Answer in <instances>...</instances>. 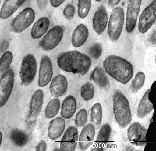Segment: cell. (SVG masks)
<instances>
[{"mask_svg":"<svg viewBox=\"0 0 156 151\" xmlns=\"http://www.w3.org/2000/svg\"><path fill=\"white\" fill-rule=\"evenodd\" d=\"M37 70V63L34 56L28 54L23 58L20 69V76L23 85L27 86L34 80Z\"/></svg>","mask_w":156,"mask_h":151,"instance_id":"obj_5","label":"cell"},{"mask_svg":"<svg viewBox=\"0 0 156 151\" xmlns=\"http://www.w3.org/2000/svg\"><path fill=\"white\" fill-rule=\"evenodd\" d=\"M44 99V94L41 89L37 90L32 95L30 102L26 122L28 125L34 123L41 110Z\"/></svg>","mask_w":156,"mask_h":151,"instance_id":"obj_9","label":"cell"},{"mask_svg":"<svg viewBox=\"0 0 156 151\" xmlns=\"http://www.w3.org/2000/svg\"><path fill=\"white\" fill-rule=\"evenodd\" d=\"M89 35L87 27L84 24L78 25L74 29L71 38V43L75 47H79L86 41Z\"/></svg>","mask_w":156,"mask_h":151,"instance_id":"obj_19","label":"cell"},{"mask_svg":"<svg viewBox=\"0 0 156 151\" xmlns=\"http://www.w3.org/2000/svg\"><path fill=\"white\" fill-rule=\"evenodd\" d=\"M78 130L74 126H69L65 132L61 140L60 148L61 151H74L78 143Z\"/></svg>","mask_w":156,"mask_h":151,"instance_id":"obj_12","label":"cell"},{"mask_svg":"<svg viewBox=\"0 0 156 151\" xmlns=\"http://www.w3.org/2000/svg\"><path fill=\"white\" fill-rule=\"evenodd\" d=\"M50 24V20L47 17H42L38 19L32 28L31 32L32 37L34 39L41 37L47 31Z\"/></svg>","mask_w":156,"mask_h":151,"instance_id":"obj_23","label":"cell"},{"mask_svg":"<svg viewBox=\"0 0 156 151\" xmlns=\"http://www.w3.org/2000/svg\"><path fill=\"white\" fill-rule=\"evenodd\" d=\"M65 127V121L62 117H58L50 122L48 129V135L52 140L58 139L64 132Z\"/></svg>","mask_w":156,"mask_h":151,"instance_id":"obj_18","label":"cell"},{"mask_svg":"<svg viewBox=\"0 0 156 151\" xmlns=\"http://www.w3.org/2000/svg\"><path fill=\"white\" fill-rule=\"evenodd\" d=\"M68 86V81L66 77L62 74H59L51 81L50 86V93L54 97L62 96L66 93Z\"/></svg>","mask_w":156,"mask_h":151,"instance_id":"obj_16","label":"cell"},{"mask_svg":"<svg viewBox=\"0 0 156 151\" xmlns=\"http://www.w3.org/2000/svg\"><path fill=\"white\" fill-rule=\"evenodd\" d=\"M13 55L9 51L5 52L0 59V73H4L9 69L13 60Z\"/></svg>","mask_w":156,"mask_h":151,"instance_id":"obj_30","label":"cell"},{"mask_svg":"<svg viewBox=\"0 0 156 151\" xmlns=\"http://www.w3.org/2000/svg\"><path fill=\"white\" fill-rule=\"evenodd\" d=\"M112 109L115 120L122 128L131 123L132 114L129 101L120 90H115L112 96Z\"/></svg>","mask_w":156,"mask_h":151,"instance_id":"obj_3","label":"cell"},{"mask_svg":"<svg viewBox=\"0 0 156 151\" xmlns=\"http://www.w3.org/2000/svg\"><path fill=\"white\" fill-rule=\"evenodd\" d=\"M95 91L94 85L88 82L83 85L80 89V95L83 100L89 101L94 97Z\"/></svg>","mask_w":156,"mask_h":151,"instance_id":"obj_29","label":"cell"},{"mask_svg":"<svg viewBox=\"0 0 156 151\" xmlns=\"http://www.w3.org/2000/svg\"><path fill=\"white\" fill-rule=\"evenodd\" d=\"M9 42L5 40L1 43L0 45V50L2 52L5 51L9 46Z\"/></svg>","mask_w":156,"mask_h":151,"instance_id":"obj_38","label":"cell"},{"mask_svg":"<svg viewBox=\"0 0 156 151\" xmlns=\"http://www.w3.org/2000/svg\"><path fill=\"white\" fill-rule=\"evenodd\" d=\"M10 138L16 146L22 147L26 145L29 140V136L25 131L16 129L12 131L10 134Z\"/></svg>","mask_w":156,"mask_h":151,"instance_id":"obj_25","label":"cell"},{"mask_svg":"<svg viewBox=\"0 0 156 151\" xmlns=\"http://www.w3.org/2000/svg\"><path fill=\"white\" fill-rule=\"evenodd\" d=\"M47 0H38L37 1V5L40 10L45 9L47 4Z\"/></svg>","mask_w":156,"mask_h":151,"instance_id":"obj_37","label":"cell"},{"mask_svg":"<svg viewBox=\"0 0 156 151\" xmlns=\"http://www.w3.org/2000/svg\"><path fill=\"white\" fill-rule=\"evenodd\" d=\"M60 108V101L56 97L51 99L48 102L45 109L46 117L48 118H53L58 113Z\"/></svg>","mask_w":156,"mask_h":151,"instance_id":"obj_28","label":"cell"},{"mask_svg":"<svg viewBox=\"0 0 156 151\" xmlns=\"http://www.w3.org/2000/svg\"><path fill=\"white\" fill-rule=\"evenodd\" d=\"M25 2V0H6L1 9L0 17L4 19L9 18Z\"/></svg>","mask_w":156,"mask_h":151,"instance_id":"obj_24","label":"cell"},{"mask_svg":"<svg viewBox=\"0 0 156 151\" xmlns=\"http://www.w3.org/2000/svg\"><path fill=\"white\" fill-rule=\"evenodd\" d=\"M145 76L142 72H138L136 75L131 84L132 91L136 92L140 89L143 86L145 81Z\"/></svg>","mask_w":156,"mask_h":151,"instance_id":"obj_31","label":"cell"},{"mask_svg":"<svg viewBox=\"0 0 156 151\" xmlns=\"http://www.w3.org/2000/svg\"><path fill=\"white\" fill-rule=\"evenodd\" d=\"M103 65L105 72L122 84L127 83L133 76L132 65L120 56L114 55H109L105 58Z\"/></svg>","mask_w":156,"mask_h":151,"instance_id":"obj_2","label":"cell"},{"mask_svg":"<svg viewBox=\"0 0 156 151\" xmlns=\"http://www.w3.org/2000/svg\"><path fill=\"white\" fill-rule=\"evenodd\" d=\"M156 1H153L143 11L139 19L138 28L140 32L145 33L155 22Z\"/></svg>","mask_w":156,"mask_h":151,"instance_id":"obj_11","label":"cell"},{"mask_svg":"<svg viewBox=\"0 0 156 151\" xmlns=\"http://www.w3.org/2000/svg\"></svg>","mask_w":156,"mask_h":151,"instance_id":"obj_44","label":"cell"},{"mask_svg":"<svg viewBox=\"0 0 156 151\" xmlns=\"http://www.w3.org/2000/svg\"><path fill=\"white\" fill-rule=\"evenodd\" d=\"M147 128L138 122L132 123L127 132V139L132 145L143 146L146 144V135Z\"/></svg>","mask_w":156,"mask_h":151,"instance_id":"obj_8","label":"cell"},{"mask_svg":"<svg viewBox=\"0 0 156 151\" xmlns=\"http://www.w3.org/2000/svg\"><path fill=\"white\" fill-rule=\"evenodd\" d=\"M53 74L51 61L47 55L41 58L40 65L38 84L41 87L46 86L51 79Z\"/></svg>","mask_w":156,"mask_h":151,"instance_id":"obj_14","label":"cell"},{"mask_svg":"<svg viewBox=\"0 0 156 151\" xmlns=\"http://www.w3.org/2000/svg\"><path fill=\"white\" fill-rule=\"evenodd\" d=\"M102 106L99 102H97L92 106L90 109L91 121L95 126L98 127L101 125L103 119Z\"/></svg>","mask_w":156,"mask_h":151,"instance_id":"obj_26","label":"cell"},{"mask_svg":"<svg viewBox=\"0 0 156 151\" xmlns=\"http://www.w3.org/2000/svg\"><path fill=\"white\" fill-rule=\"evenodd\" d=\"M112 133V129L110 124L105 123L101 126L96 137L98 143L104 144L109 141Z\"/></svg>","mask_w":156,"mask_h":151,"instance_id":"obj_27","label":"cell"},{"mask_svg":"<svg viewBox=\"0 0 156 151\" xmlns=\"http://www.w3.org/2000/svg\"><path fill=\"white\" fill-rule=\"evenodd\" d=\"M35 17L34 10L30 7L26 8L13 19L11 24V29L16 33L22 32L33 22Z\"/></svg>","mask_w":156,"mask_h":151,"instance_id":"obj_7","label":"cell"},{"mask_svg":"<svg viewBox=\"0 0 156 151\" xmlns=\"http://www.w3.org/2000/svg\"><path fill=\"white\" fill-rule=\"evenodd\" d=\"M124 21L123 9L117 6L112 10L110 17L108 28V34L110 39L114 42L119 38Z\"/></svg>","mask_w":156,"mask_h":151,"instance_id":"obj_4","label":"cell"},{"mask_svg":"<svg viewBox=\"0 0 156 151\" xmlns=\"http://www.w3.org/2000/svg\"><path fill=\"white\" fill-rule=\"evenodd\" d=\"M152 37H151V41H152V42L154 43L155 44V31L153 34H152Z\"/></svg>","mask_w":156,"mask_h":151,"instance_id":"obj_41","label":"cell"},{"mask_svg":"<svg viewBox=\"0 0 156 151\" xmlns=\"http://www.w3.org/2000/svg\"><path fill=\"white\" fill-rule=\"evenodd\" d=\"M47 144L44 140H41L35 147L36 151H46L47 149Z\"/></svg>","mask_w":156,"mask_h":151,"instance_id":"obj_36","label":"cell"},{"mask_svg":"<svg viewBox=\"0 0 156 151\" xmlns=\"http://www.w3.org/2000/svg\"><path fill=\"white\" fill-rule=\"evenodd\" d=\"M57 62L59 68L64 71L84 75L90 67L92 59L84 53L72 50L62 53L58 57Z\"/></svg>","mask_w":156,"mask_h":151,"instance_id":"obj_1","label":"cell"},{"mask_svg":"<svg viewBox=\"0 0 156 151\" xmlns=\"http://www.w3.org/2000/svg\"><path fill=\"white\" fill-rule=\"evenodd\" d=\"M2 139V133L0 131V146L1 145Z\"/></svg>","mask_w":156,"mask_h":151,"instance_id":"obj_42","label":"cell"},{"mask_svg":"<svg viewBox=\"0 0 156 151\" xmlns=\"http://www.w3.org/2000/svg\"><path fill=\"white\" fill-rule=\"evenodd\" d=\"M77 108V103L75 98L69 95L64 99L62 104L60 114L64 119H69L75 113Z\"/></svg>","mask_w":156,"mask_h":151,"instance_id":"obj_21","label":"cell"},{"mask_svg":"<svg viewBox=\"0 0 156 151\" xmlns=\"http://www.w3.org/2000/svg\"><path fill=\"white\" fill-rule=\"evenodd\" d=\"M14 77V70L9 69L3 73L0 78V108L5 104L11 94Z\"/></svg>","mask_w":156,"mask_h":151,"instance_id":"obj_6","label":"cell"},{"mask_svg":"<svg viewBox=\"0 0 156 151\" xmlns=\"http://www.w3.org/2000/svg\"><path fill=\"white\" fill-rule=\"evenodd\" d=\"M95 126L92 123L85 126L82 129L79 139V146L82 151L87 150L93 143L95 134Z\"/></svg>","mask_w":156,"mask_h":151,"instance_id":"obj_15","label":"cell"},{"mask_svg":"<svg viewBox=\"0 0 156 151\" xmlns=\"http://www.w3.org/2000/svg\"><path fill=\"white\" fill-rule=\"evenodd\" d=\"M88 119V113L84 108L80 109L76 115L75 119V124L78 127H82L87 123Z\"/></svg>","mask_w":156,"mask_h":151,"instance_id":"obj_33","label":"cell"},{"mask_svg":"<svg viewBox=\"0 0 156 151\" xmlns=\"http://www.w3.org/2000/svg\"><path fill=\"white\" fill-rule=\"evenodd\" d=\"M90 79L101 89H107L109 86V82L105 72L101 67H95L91 72Z\"/></svg>","mask_w":156,"mask_h":151,"instance_id":"obj_20","label":"cell"},{"mask_svg":"<svg viewBox=\"0 0 156 151\" xmlns=\"http://www.w3.org/2000/svg\"><path fill=\"white\" fill-rule=\"evenodd\" d=\"M75 12V7L72 4L67 5L63 11L64 15L69 20H70L73 17Z\"/></svg>","mask_w":156,"mask_h":151,"instance_id":"obj_35","label":"cell"},{"mask_svg":"<svg viewBox=\"0 0 156 151\" xmlns=\"http://www.w3.org/2000/svg\"><path fill=\"white\" fill-rule=\"evenodd\" d=\"M108 20V14L106 8L101 5L95 12L93 18V27L98 35L101 34L105 29Z\"/></svg>","mask_w":156,"mask_h":151,"instance_id":"obj_17","label":"cell"},{"mask_svg":"<svg viewBox=\"0 0 156 151\" xmlns=\"http://www.w3.org/2000/svg\"><path fill=\"white\" fill-rule=\"evenodd\" d=\"M65 0H50L51 5L54 7H57L63 3Z\"/></svg>","mask_w":156,"mask_h":151,"instance_id":"obj_39","label":"cell"},{"mask_svg":"<svg viewBox=\"0 0 156 151\" xmlns=\"http://www.w3.org/2000/svg\"><path fill=\"white\" fill-rule=\"evenodd\" d=\"M0 3H1V1L0 0Z\"/></svg>","mask_w":156,"mask_h":151,"instance_id":"obj_43","label":"cell"},{"mask_svg":"<svg viewBox=\"0 0 156 151\" xmlns=\"http://www.w3.org/2000/svg\"><path fill=\"white\" fill-rule=\"evenodd\" d=\"M151 88L145 93L139 103L136 115L140 119H143L149 114L154 109L153 105L150 101L149 93Z\"/></svg>","mask_w":156,"mask_h":151,"instance_id":"obj_22","label":"cell"},{"mask_svg":"<svg viewBox=\"0 0 156 151\" xmlns=\"http://www.w3.org/2000/svg\"><path fill=\"white\" fill-rule=\"evenodd\" d=\"M91 6V0H79L78 13L79 16L84 18L87 15Z\"/></svg>","mask_w":156,"mask_h":151,"instance_id":"obj_32","label":"cell"},{"mask_svg":"<svg viewBox=\"0 0 156 151\" xmlns=\"http://www.w3.org/2000/svg\"><path fill=\"white\" fill-rule=\"evenodd\" d=\"M64 30L60 26L57 25L50 29L43 37L40 43L41 48L46 51L55 48L62 40Z\"/></svg>","mask_w":156,"mask_h":151,"instance_id":"obj_10","label":"cell"},{"mask_svg":"<svg viewBox=\"0 0 156 151\" xmlns=\"http://www.w3.org/2000/svg\"><path fill=\"white\" fill-rule=\"evenodd\" d=\"M141 0H129L127 6L126 21V29L129 33L134 29L140 7Z\"/></svg>","mask_w":156,"mask_h":151,"instance_id":"obj_13","label":"cell"},{"mask_svg":"<svg viewBox=\"0 0 156 151\" xmlns=\"http://www.w3.org/2000/svg\"><path fill=\"white\" fill-rule=\"evenodd\" d=\"M102 51L103 48L101 44L98 42H96L89 48L88 53L90 58L96 59L101 56Z\"/></svg>","mask_w":156,"mask_h":151,"instance_id":"obj_34","label":"cell"},{"mask_svg":"<svg viewBox=\"0 0 156 151\" xmlns=\"http://www.w3.org/2000/svg\"><path fill=\"white\" fill-rule=\"evenodd\" d=\"M120 2V0H108V6L113 8L118 5Z\"/></svg>","mask_w":156,"mask_h":151,"instance_id":"obj_40","label":"cell"}]
</instances>
